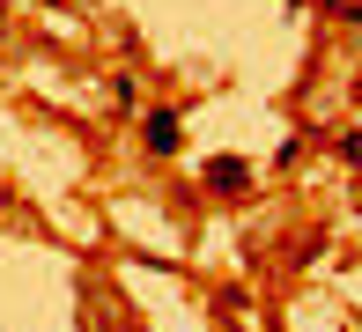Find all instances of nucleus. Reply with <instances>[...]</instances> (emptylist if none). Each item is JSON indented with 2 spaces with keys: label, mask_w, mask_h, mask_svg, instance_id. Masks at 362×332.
<instances>
[{
  "label": "nucleus",
  "mask_w": 362,
  "mask_h": 332,
  "mask_svg": "<svg viewBox=\"0 0 362 332\" xmlns=\"http://www.w3.org/2000/svg\"><path fill=\"white\" fill-rule=\"evenodd\" d=\"M148 148H163V155L177 148V119H170V111H156V119H148Z\"/></svg>",
  "instance_id": "f257e3e1"
}]
</instances>
